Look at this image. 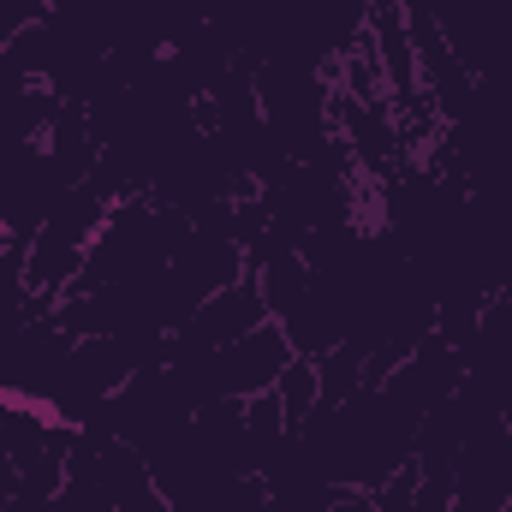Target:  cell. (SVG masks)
<instances>
[{"mask_svg": "<svg viewBox=\"0 0 512 512\" xmlns=\"http://www.w3.org/2000/svg\"><path fill=\"white\" fill-rule=\"evenodd\" d=\"M256 322H268L262 286H256V274H239L233 286L209 292V298L185 316V328H173V340H167V364H179V358H203V352H215V346H233L239 334H251Z\"/></svg>", "mask_w": 512, "mask_h": 512, "instance_id": "3957f363", "label": "cell"}, {"mask_svg": "<svg viewBox=\"0 0 512 512\" xmlns=\"http://www.w3.org/2000/svg\"><path fill=\"white\" fill-rule=\"evenodd\" d=\"M292 358L298 352H292L286 328L268 316V322H256L251 334H239L233 346H215L203 358H179L173 376L185 382V393L197 405H209V399H256V393H268V387L280 382V370Z\"/></svg>", "mask_w": 512, "mask_h": 512, "instance_id": "6da1fadb", "label": "cell"}, {"mask_svg": "<svg viewBox=\"0 0 512 512\" xmlns=\"http://www.w3.org/2000/svg\"><path fill=\"white\" fill-rule=\"evenodd\" d=\"M274 399H280V411H286V423L298 429L316 405H322V382H316V364L310 358H292L286 370H280V382H274Z\"/></svg>", "mask_w": 512, "mask_h": 512, "instance_id": "277c9868", "label": "cell"}, {"mask_svg": "<svg viewBox=\"0 0 512 512\" xmlns=\"http://www.w3.org/2000/svg\"><path fill=\"white\" fill-rule=\"evenodd\" d=\"M512 501V435L501 411H483L453 459V512H501Z\"/></svg>", "mask_w": 512, "mask_h": 512, "instance_id": "7a4b0ae2", "label": "cell"}]
</instances>
